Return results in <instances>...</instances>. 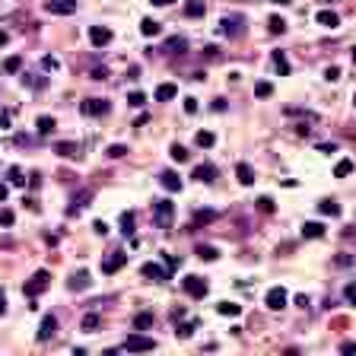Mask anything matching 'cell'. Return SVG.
I'll list each match as a JSON object with an SVG mask.
<instances>
[{
	"label": "cell",
	"mask_w": 356,
	"mask_h": 356,
	"mask_svg": "<svg viewBox=\"0 0 356 356\" xmlns=\"http://www.w3.org/2000/svg\"><path fill=\"white\" fill-rule=\"evenodd\" d=\"M48 283H51V274H48V271H35L29 280H26L23 293H26L29 299H35V296H42V293L48 290Z\"/></svg>",
	"instance_id": "6da1fadb"
},
{
	"label": "cell",
	"mask_w": 356,
	"mask_h": 356,
	"mask_svg": "<svg viewBox=\"0 0 356 356\" xmlns=\"http://www.w3.org/2000/svg\"><path fill=\"white\" fill-rule=\"evenodd\" d=\"M124 350L127 353H150V350H156V340L153 337H146V334H127V340H124Z\"/></svg>",
	"instance_id": "7a4b0ae2"
},
{
	"label": "cell",
	"mask_w": 356,
	"mask_h": 356,
	"mask_svg": "<svg viewBox=\"0 0 356 356\" xmlns=\"http://www.w3.org/2000/svg\"><path fill=\"white\" fill-rule=\"evenodd\" d=\"M172 217H175V204H172V200H156V207H153V219H156L159 229H169Z\"/></svg>",
	"instance_id": "3957f363"
},
{
	"label": "cell",
	"mask_w": 356,
	"mask_h": 356,
	"mask_svg": "<svg viewBox=\"0 0 356 356\" xmlns=\"http://www.w3.org/2000/svg\"><path fill=\"white\" fill-rule=\"evenodd\" d=\"M181 286H185V293H188V296H194V299H204L207 290H210V286H207V280L197 277V274H188V277L181 280Z\"/></svg>",
	"instance_id": "277c9868"
},
{
	"label": "cell",
	"mask_w": 356,
	"mask_h": 356,
	"mask_svg": "<svg viewBox=\"0 0 356 356\" xmlns=\"http://www.w3.org/2000/svg\"><path fill=\"white\" fill-rule=\"evenodd\" d=\"M286 290L283 286H271V290H267V296H264V302H267V308H274V312H280V308L286 305Z\"/></svg>",
	"instance_id": "5b68a950"
},
{
	"label": "cell",
	"mask_w": 356,
	"mask_h": 356,
	"mask_svg": "<svg viewBox=\"0 0 356 356\" xmlns=\"http://www.w3.org/2000/svg\"><path fill=\"white\" fill-rule=\"evenodd\" d=\"M45 10L57 13V16H70V13H77V0H48Z\"/></svg>",
	"instance_id": "8992f818"
},
{
	"label": "cell",
	"mask_w": 356,
	"mask_h": 356,
	"mask_svg": "<svg viewBox=\"0 0 356 356\" xmlns=\"http://www.w3.org/2000/svg\"><path fill=\"white\" fill-rule=\"evenodd\" d=\"M89 42L96 45V48H105V45L111 42V29L109 26H89Z\"/></svg>",
	"instance_id": "52a82bcc"
},
{
	"label": "cell",
	"mask_w": 356,
	"mask_h": 356,
	"mask_svg": "<svg viewBox=\"0 0 356 356\" xmlns=\"http://www.w3.org/2000/svg\"><path fill=\"white\" fill-rule=\"evenodd\" d=\"M80 111H83V115H89V118L105 115V111H109V102H105V99H86V102L80 105Z\"/></svg>",
	"instance_id": "ba28073f"
},
{
	"label": "cell",
	"mask_w": 356,
	"mask_h": 356,
	"mask_svg": "<svg viewBox=\"0 0 356 356\" xmlns=\"http://www.w3.org/2000/svg\"><path fill=\"white\" fill-rule=\"evenodd\" d=\"M124 264H127V254L115 251V254H109V258L102 261V274H118V271H121Z\"/></svg>",
	"instance_id": "9c48e42d"
},
{
	"label": "cell",
	"mask_w": 356,
	"mask_h": 356,
	"mask_svg": "<svg viewBox=\"0 0 356 356\" xmlns=\"http://www.w3.org/2000/svg\"><path fill=\"white\" fill-rule=\"evenodd\" d=\"M140 274H143L146 280H153V283H165V280H169V274H165L159 264H153V261H150V264H143V267H140Z\"/></svg>",
	"instance_id": "30bf717a"
},
{
	"label": "cell",
	"mask_w": 356,
	"mask_h": 356,
	"mask_svg": "<svg viewBox=\"0 0 356 356\" xmlns=\"http://www.w3.org/2000/svg\"><path fill=\"white\" fill-rule=\"evenodd\" d=\"M55 334H57V318H55V315H45L42 328H38V340H51Z\"/></svg>",
	"instance_id": "8fae6325"
},
{
	"label": "cell",
	"mask_w": 356,
	"mask_h": 356,
	"mask_svg": "<svg viewBox=\"0 0 356 356\" xmlns=\"http://www.w3.org/2000/svg\"><path fill=\"white\" fill-rule=\"evenodd\" d=\"M191 178H197L200 185H210V181L217 178V169H213L210 163H200V165H194V175Z\"/></svg>",
	"instance_id": "7c38bea8"
},
{
	"label": "cell",
	"mask_w": 356,
	"mask_h": 356,
	"mask_svg": "<svg viewBox=\"0 0 356 356\" xmlns=\"http://www.w3.org/2000/svg\"><path fill=\"white\" fill-rule=\"evenodd\" d=\"M89 286H92V280H89V274H86V271H77V274L70 277V290L83 293V290H89Z\"/></svg>",
	"instance_id": "4fadbf2b"
},
{
	"label": "cell",
	"mask_w": 356,
	"mask_h": 356,
	"mask_svg": "<svg viewBox=\"0 0 356 356\" xmlns=\"http://www.w3.org/2000/svg\"><path fill=\"white\" fill-rule=\"evenodd\" d=\"M175 96H178V86H175V83H163V86H156V102H172Z\"/></svg>",
	"instance_id": "5bb4252c"
},
{
	"label": "cell",
	"mask_w": 356,
	"mask_h": 356,
	"mask_svg": "<svg viewBox=\"0 0 356 356\" xmlns=\"http://www.w3.org/2000/svg\"><path fill=\"white\" fill-rule=\"evenodd\" d=\"M315 19H318V26H325V29H337V26H340V16L334 10H321Z\"/></svg>",
	"instance_id": "9a60e30c"
},
{
	"label": "cell",
	"mask_w": 356,
	"mask_h": 356,
	"mask_svg": "<svg viewBox=\"0 0 356 356\" xmlns=\"http://www.w3.org/2000/svg\"><path fill=\"white\" fill-rule=\"evenodd\" d=\"M55 150H57L64 159H77V156H80V143H73V140H60Z\"/></svg>",
	"instance_id": "2e32d148"
},
{
	"label": "cell",
	"mask_w": 356,
	"mask_h": 356,
	"mask_svg": "<svg viewBox=\"0 0 356 356\" xmlns=\"http://www.w3.org/2000/svg\"><path fill=\"white\" fill-rule=\"evenodd\" d=\"M239 26H242V16H232V19L226 16L223 23H219V32H223V35H239V32H242Z\"/></svg>",
	"instance_id": "e0dca14e"
},
{
	"label": "cell",
	"mask_w": 356,
	"mask_h": 356,
	"mask_svg": "<svg viewBox=\"0 0 356 356\" xmlns=\"http://www.w3.org/2000/svg\"><path fill=\"white\" fill-rule=\"evenodd\" d=\"M99 325H102V318H99L96 312H89V315H83V321H80V331L92 334V331H99Z\"/></svg>",
	"instance_id": "ac0fdd59"
},
{
	"label": "cell",
	"mask_w": 356,
	"mask_h": 356,
	"mask_svg": "<svg viewBox=\"0 0 356 356\" xmlns=\"http://www.w3.org/2000/svg\"><path fill=\"white\" fill-rule=\"evenodd\" d=\"M236 175H239V185H254V169L248 163H239L236 165Z\"/></svg>",
	"instance_id": "d6986e66"
},
{
	"label": "cell",
	"mask_w": 356,
	"mask_h": 356,
	"mask_svg": "<svg viewBox=\"0 0 356 356\" xmlns=\"http://www.w3.org/2000/svg\"><path fill=\"white\" fill-rule=\"evenodd\" d=\"M35 127H38V137H48V134H51V131L57 127V121L51 118V115H42V118L35 121Z\"/></svg>",
	"instance_id": "ffe728a7"
},
{
	"label": "cell",
	"mask_w": 356,
	"mask_h": 356,
	"mask_svg": "<svg viewBox=\"0 0 356 356\" xmlns=\"http://www.w3.org/2000/svg\"><path fill=\"white\" fill-rule=\"evenodd\" d=\"M140 32H143L146 38H156V35H163V26H159L156 19H143V23H140Z\"/></svg>",
	"instance_id": "44dd1931"
},
{
	"label": "cell",
	"mask_w": 356,
	"mask_h": 356,
	"mask_svg": "<svg viewBox=\"0 0 356 356\" xmlns=\"http://www.w3.org/2000/svg\"><path fill=\"white\" fill-rule=\"evenodd\" d=\"M271 60H274V67L280 70V77H290V60H286V55H283V51H274V55H271Z\"/></svg>",
	"instance_id": "7402d4cb"
},
{
	"label": "cell",
	"mask_w": 356,
	"mask_h": 356,
	"mask_svg": "<svg viewBox=\"0 0 356 356\" xmlns=\"http://www.w3.org/2000/svg\"><path fill=\"white\" fill-rule=\"evenodd\" d=\"M159 178H163V188H165V191H181V178L175 175V172H163Z\"/></svg>",
	"instance_id": "603a6c76"
},
{
	"label": "cell",
	"mask_w": 356,
	"mask_h": 356,
	"mask_svg": "<svg viewBox=\"0 0 356 356\" xmlns=\"http://www.w3.org/2000/svg\"><path fill=\"white\" fill-rule=\"evenodd\" d=\"M217 312L226 315V318H239V315H242V305H236V302H219Z\"/></svg>",
	"instance_id": "cb8c5ba5"
},
{
	"label": "cell",
	"mask_w": 356,
	"mask_h": 356,
	"mask_svg": "<svg viewBox=\"0 0 356 356\" xmlns=\"http://www.w3.org/2000/svg\"><path fill=\"white\" fill-rule=\"evenodd\" d=\"M204 13H207V3H204V0H188L185 16H204Z\"/></svg>",
	"instance_id": "d4e9b609"
},
{
	"label": "cell",
	"mask_w": 356,
	"mask_h": 356,
	"mask_svg": "<svg viewBox=\"0 0 356 356\" xmlns=\"http://www.w3.org/2000/svg\"><path fill=\"white\" fill-rule=\"evenodd\" d=\"M302 236H305V239H321V236H325V226H321V223H305V226H302Z\"/></svg>",
	"instance_id": "484cf974"
},
{
	"label": "cell",
	"mask_w": 356,
	"mask_h": 356,
	"mask_svg": "<svg viewBox=\"0 0 356 356\" xmlns=\"http://www.w3.org/2000/svg\"><path fill=\"white\" fill-rule=\"evenodd\" d=\"M153 312H140L137 318H134V328H137V331H146V328H153Z\"/></svg>",
	"instance_id": "4316f807"
},
{
	"label": "cell",
	"mask_w": 356,
	"mask_h": 356,
	"mask_svg": "<svg viewBox=\"0 0 356 356\" xmlns=\"http://www.w3.org/2000/svg\"><path fill=\"white\" fill-rule=\"evenodd\" d=\"M197 258H200V261H217V258H219V248H213V245H197Z\"/></svg>",
	"instance_id": "83f0119b"
},
{
	"label": "cell",
	"mask_w": 356,
	"mask_h": 356,
	"mask_svg": "<svg viewBox=\"0 0 356 356\" xmlns=\"http://www.w3.org/2000/svg\"><path fill=\"white\" fill-rule=\"evenodd\" d=\"M194 143L207 150V146H213V143H217V137H213L210 131H197V134H194Z\"/></svg>",
	"instance_id": "f1b7e54d"
},
{
	"label": "cell",
	"mask_w": 356,
	"mask_h": 356,
	"mask_svg": "<svg viewBox=\"0 0 356 356\" xmlns=\"http://www.w3.org/2000/svg\"><path fill=\"white\" fill-rule=\"evenodd\" d=\"M350 172H353V159H340V163L334 165V175H337V178H347Z\"/></svg>",
	"instance_id": "f546056e"
},
{
	"label": "cell",
	"mask_w": 356,
	"mask_h": 356,
	"mask_svg": "<svg viewBox=\"0 0 356 356\" xmlns=\"http://www.w3.org/2000/svg\"><path fill=\"white\" fill-rule=\"evenodd\" d=\"M318 210L325 213V217H340V207L334 204V200H321V204H318Z\"/></svg>",
	"instance_id": "4dcf8cb0"
},
{
	"label": "cell",
	"mask_w": 356,
	"mask_h": 356,
	"mask_svg": "<svg viewBox=\"0 0 356 356\" xmlns=\"http://www.w3.org/2000/svg\"><path fill=\"white\" fill-rule=\"evenodd\" d=\"M194 328H197V325H194V321H185V325H178V328H175V337L188 340V337H191V334H194Z\"/></svg>",
	"instance_id": "1f68e13d"
},
{
	"label": "cell",
	"mask_w": 356,
	"mask_h": 356,
	"mask_svg": "<svg viewBox=\"0 0 356 356\" xmlns=\"http://www.w3.org/2000/svg\"><path fill=\"white\" fill-rule=\"evenodd\" d=\"M121 232L134 236V213H121Z\"/></svg>",
	"instance_id": "d6a6232c"
},
{
	"label": "cell",
	"mask_w": 356,
	"mask_h": 356,
	"mask_svg": "<svg viewBox=\"0 0 356 356\" xmlns=\"http://www.w3.org/2000/svg\"><path fill=\"white\" fill-rule=\"evenodd\" d=\"M89 197H92V194H89V191H80V194H77V197H73V207H70V213H77V210H80V207H86V204H89Z\"/></svg>",
	"instance_id": "836d02e7"
},
{
	"label": "cell",
	"mask_w": 356,
	"mask_h": 356,
	"mask_svg": "<svg viewBox=\"0 0 356 356\" xmlns=\"http://www.w3.org/2000/svg\"><path fill=\"white\" fill-rule=\"evenodd\" d=\"M6 175H10V185H16V188H23V185H26V178H23V169H19V165H13V169L6 172Z\"/></svg>",
	"instance_id": "e575fe53"
},
{
	"label": "cell",
	"mask_w": 356,
	"mask_h": 356,
	"mask_svg": "<svg viewBox=\"0 0 356 356\" xmlns=\"http://www.w3.org/2000/svg\"><path fill=\"white\" fill-rule=\"evenodd\" d=\"M127 105H134V109H143V105H146V96H143V92H131V96H127Z\"/></svg>",
	"instance_id": "d590c367"
},
{
	"label": "cell",
	"mask_w": 356,
	"mask_h": 356,
	"mask_svg": "<svg viewBox=\"0 0 356 356\" xmlns=\"http://www.w3.org/2000/svg\"><path fill=\"white\" fill-rule=\"evenodd\" d=\"M19 67H23V57H16V55H13V57H6V64H3V70H6V73H16V70H19Z\"/></svg>",
	"instance_id": "8d00e7d4"
},
{
	"label": "cell",
	"mask_w": 356,
	"mask_h": 356,
	"mask_svg": "<svg viewBox=\"0 0 356 356\" xmlns=\"http://www.w3.org/2000/svg\"><path fill=\"white\" fill-rule=\"evenodd\" d=\"M169 156L175 159V163H188V150H185V146H178V143L172 146V153H169Z\"/></svg>",
	"instance_id": "74e56055"
},
{
	"label": "cell",
	"mask_w": 356,
	"mask_h": 356,
	"mask_svg": "<svg viewBox=\"0 0 356 356\" xmlns=\"http://www.w3.org/2000/svg\"><path fill=\"white\" fill-rule=\"evenodd\" d=\"M105 153H109V159H121V156H124L127 150H124V146H121V143H111V146H109V150H105Z\"/></svg>",
	"instance_id": "f35d334b"
},
{
	"label": "cell",
	"mask_w": 356,
	"mask_h": 356,
	"mask_svg": "<svg viewBox=\"0 0 356 356\" xmlns=\"http://www.w3.org/2000/svg\"><path fill=\"white\" fill-rule=\"evenodd\" d=\"M271 92H274V86H271V83H258V86H254V96H261V99H267Z\"/></svg>",
	"instance_id": "ab89813d"
},
{
	"label": "cell",
	"mask_w": 356,
	"mask_h": 356,
	"mask_svg": "<svg viewBox=\"0 0 356 356\" xmlns=\"http://www.w3.org/2000/svg\"><path fill=\"white\" fill-rule=\"evenodd\" d=\"M344 299L350 302V305H356V283H347L344 286Z\"/></svg>",
	"instance_id": "60d3db41"
},
{
	"label": "cell",
	"mask_w": 356,
	"mask_h": 356,
	"mask_svg": "<svg viewBox=\"0 0 356 356\" xmlns=\"http://www.w3.org/2000/svg\"><path fill=\"white\" fill-rule=\"evenodd\" d=\"M267 26H271V32H274V35L286 29V23H283V19H280V16H271V23H267Z\"/></svg>",
	"instance_id": "b9f144b4"
},
{
	"label": "cell",
	"mask_w": 356,
	"mask_h": 356,
	"mask_svg": "<svg viewBox=\"0 0 356 356\" xmlns=\"http://www.w3.org/2000/svg\"><path fill=\"white\" fill-rule=\"evenodd\" d=\"M258 210L261 213H274V200L271 197H258Z\"/></svg>",
	"instance_id": "7bdbcfd3"
},
{
	"label": "cell",
	"mask_w": 356,
	"mask_h": 356,
	"mask_svg": "<svg viewBox=\"0 0 356 356\" xmlns=\"http://www.w3.org/2000/svg\"><path fill=\"white\" fill-rule=\"evenodd\" d=\"M42 67H45V70H57V67H60V60L48 55V57H42Z\"/></svg>",
	"instance_id": "ee69618b"
},
{
	"label": "cell",
	"mask_w": 356,
	"mask_h": 356,
	"mask_svg": "<svg viewBox=\"0 0 356 356\" xmlns=\"http://www.w3.org/2000/svg\"><path fill=\"white\" fill-rule=\"evenodd\" d=\"M181 51V48H185V38H169V42H165V51Z\"/></svg>",
	"instance_id": "f6af8a7d"
},
{
	"label": "cell",
	"mask_w": 356,
	"mask_h": 356,
	"mask_svg": "<svg viewBox=\"0 0 356 356\" xmlns=\"http://www.w3.org/2000/svg\"><path fill=\"white\" fill-rule=\"evenodd\" d=\"M197 109H200V105H197V99H194V96H188V99H185V111H188V115H194Z\"/></svg>",
	"instance_id": "bcb514c9"
},
{
	"label": "cell",
	"mask_w": 356,
	"mask_h": 356,
	"mask_svg": "<svg viewBox=\"0 0 356 356\" xmlns=\"http://www.w3.org/2000/svg\"><path fill=\"white\" fill-rule=\"evenodd\" d=\"M13 219H16V217H13V210H0V223H3V226H13Z\"/></svg>",
	"instance_id": "7dc6e473"
},
{
	"label": "cell",
	"mask_w": 356,
	"mask_h": 356,
	"mask_svg": "<svg viewBox=\"0 0 356 356\" xmlns=\"http://www.w3.org/2000/svg\"><path fill=\"white\" fill-rule=\"evenodd\" d=\"M318 153H328V156H331V153H337V143H318Z\"/></svg>",
	"instance_id": "c3c4849f"
},
{
	"label": "cell",
	"mask_w": 356,
	"mask_h": 356,
	"mask_svg": "<svg viewBox=\"0 0 356 356\" xmlns=\"http://www.w3.org/2000/svg\"><path fill=\"white\" fill-rule=\"evenodd\" d=\"M165 264H169V271H178V267H181V258H172V254H165Z\"/></svg>",
	"instance_id": "681fc988"
},
{
	"label": "cell",
	"mask_w": 356,
	"mask_h": 356,
	"mask_svg": "<svg viewBox=\"0 0 356 356\" xmlns=\"http://www.w3.org/2000/svg\"><path fill=\"white\" fill-rule=\"evenodd\" d=\"M92 229H96L99 236H105V232H109V223H102V219H96V223H92Z\"/></svg>",
	"instance_id": "f907efd6"
},
{
	"label": "cell",
	"mask_w": 356,
	"mask_h": 356,
	"mask_svg": "<svg viewBox=\"0 0 356 356\" xmlns=\"http://www.w3.org/2000/svg\"><path fill=\"white\" fill-rule=\"evenodd\" d=\"M325 77H328V80H340V67H328Z\"/></svg>",
	"instance_id": "816d5d0a"
},
{
	"label": "cell",
	"mask_w": 356,
	"mask_h": 356,
	"mask_svg": "<svg viewBox=\"0 0 356 356\" xmlns=\"http://www.w3.org/2000/svg\"><path fill=\"white\" fill-rule=\"evenodd\" d=\"M340 353H356V344L353 340H344V344H340Z\"/></svg>",
	"instance_id": "f5cc1de1"
},
{
	"label": "cell",
	"mask_w": 356,
	"mask_h": 356,
	"mask_svg": "<svg viewBox=\"0 0 356 356\" xmlns=\"http://www.w3.org/2000/svg\"><path fill=\"white\" fill-rule=\"evenodd\" d=\"M213 219V213H197V219H194V223H210Z\"/></svg>",
	"instance_id": "db71d44e"
},
{
	"label": "cell",
	"mask_w": 356,
	"mask_h": 356,
	"mask_svg": "<svg viewBox=\"0 0 356 356\" xmlns=\"http://www.w3.org/2000/svg\"><path fill=\"white\" fill-rule=\"evenodd\" d=\"M226 109V99H213V111H223Z\"/></svg>",
	"instance_id": "11a10c76"
},
{
	"label": "cell",
	"mask_w": 356,
	"mask_h": 356,
	"mask_svg": "<svg viewBox=\"0 0 356 356\" xmlns=\"http://www.w3.org/2000/svg\"><path fill=\"white\" fill-rule=\"evenodd\" d=\"M150 3H153V6H169L172 0H150Z\"/></svg>",
	"instance_id": "9f6ffc18"
},
{
	"label": "cell",
	"mask_w": 356,
	"mask_h": 356,
	"mask_svg": "<svg viewBox=\"0 0 356 356\" xmlns=\"http://www.w3.org/2000/svg\"><path fill=\"white\" fill-rule=\"evenodd\" d=\"M6 194H10V191H6V185H0V204L6 200Z\"/></svg>",
	"instance_id": "6f0895ef"
},
{
	"label": "cell",
	"mask_w": 356,
	"mask_h": 356,
	"mask_svg": "<svg viewBox=\"0 0 356 356\" xmlns=\"http://www.w3.org/2000/svg\"><path fill=\"white\" fill-rule=\"evenodd\" d=\"M3 312H6V296L0 293V315H3Z\"/></svg>",
	"instance_id": "680465c9"
},
{
	"label": "cell",
	"mask_w": 356,
	"mask_h": 356,
	"mask_svg": "<svg viewBox=\"0 0 356 356\" xmlns=\"http://www.w3.org/2000/svg\"><path fill=\"white\" fill-rule=\"evenodd\" d=\"M10 42V35H6V32H0V45H6Z\"/></svg>",
	"instance_id": "91938a15"
},
{
	"label": "cell",
	"mask_w": 356,
	"mask_h": 356,
	"mask_svg": "<svg viewBox=\"0 0 356 356\" xmlns=\"http://www.w3.org/2000/svg\"><path fill=\"white\" fill-rule=\"evenodd\" d=\"M271 3H277V6H286V3H293V0H271Z\"/></svg>",
	"instance_id": "94428289"
},
{
	"label": "cell",
	"mask_w": 356,
	"mask_h": 356,
	"mask_svg": "<svg viewBox=\"0 0 356 356\" xmlns=\"http://www.w3.org/2000/svg\"><path fill=\"white\" fill-rule=\"evenodd\" d=\"M353 109H356V92H353Z\"/></svg>",
	"instance_id": "6125c7cd"
},
{
	"label": "cell",
	"mask_w": 356,
	"mask_h": 356,
	"mask_svg": "<svg viewBox=\"0 0 356 356\" xmlns=\"http://www.w3.org/2000/svg\"><path fill=\"white\" fill-rule=\"evenodd\" d=\"M353 60H356V45H353Z\"/></svg>",
	"instance_id": "be15d7a7"
}]
</instances>
